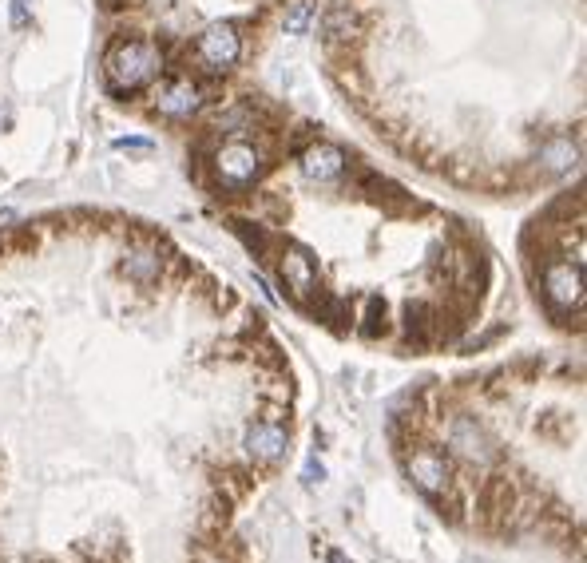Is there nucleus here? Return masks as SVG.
<instances>
[{
  "instance_id": "1",
  "label": "nucleus",
  "mask_w": 587,
  "mask_h": 563,
  "mask_svg": "<svg viewBox=\"0 0 587 563\" xmlns=\"http://www.w3.org/2000/svg\"><path fill=\"white\" fill-rule=\"evenodd\" d=\"M163 72V56L151 40H119L104 60V76L112 92H139Z\"/></svg>"
},
{
  "instance_id": "2",
  "label": "nucleus",
  "mask_w": 587,
  "mask_h": 563,
  "mask_svg": "<svg viewBox=\"0 0 587 563\" xmlns=\"http://www.w3.org/2000/svg\"><path fill=\"white\" fill-rule=\"evenodd\" d=\"M544 298L556 314L584 306V262L580 258H556L544 270Z\"/></svg>"
},
{
  "instance_id": "3",
  "label": "nucleus",
  "mask_w": 587,
  "mask_h": 563,
  "mask_svg": "<svg viewBox=\"0 0 587 563\" xmlns=\"http://www.w3.org/2000/svg\"><path fill=\"white\" fill-rule=\"evenodd\" d=\"M238 56H242V36H238L235 20H215L203 28V36L195 40V60L207 68V72H227L235 68Z\"/></svg>"
},
{
  "instance_id": "4",
  "label": "nucleus",
  "mask_w": 587,
  "mask_h": 563,
  "mask_svg": "<svg viewBox=\"0 0 587 563\" xmlns=\"http://www.w3.org/2000/svg\"><path fill=\"white\" fill-rule=\"evenodd\" d=\"M258 175H262V151H258L254 143L231 139V143H223V147L215 151V179H219L223 187L242 191V187H250Z\"/></svg>"
},
{
  "instance_id": "5",
  "label": "nucleus",
  "mask_w": 587,
  "mask_h": 563,
  "mask_svg": "<svg viewBox=\"0 0 587 563\" xmlns=\"http://www.w3.org/2000/svg\"><path fill=\"white\" fill-rule=\"evenodd\" d=\"M445 441H449V449L457 452V456H465V460L480 464V468H488L496 460V445H492L488 429L476 417H465V413L453 417L449 429H445Z\"/></svg>"
},
{
  "instance_id": "6",
  "label": "nucleus",
  "mask_w": 587,
  "mask_h": 563,
  "mask_svg": "<svg viewBox=\"0 0 587 563\" xmlns=\"http://www.w3.org/2000/svg\"><path fill=\"white\" fill-rule=\"evenodd\" d=\"M405 472L413 476V484L425 492V496H441V492H449V484H453V460H449V452H437V449H417L409 460H405Z\"/></svg>"
},
{
  "instance_id": "7",
  "label": "nucleus",
  "mask_w": 587,
  "mask_h": 563,
  "mask_svg": "<svg viewBox=\"0 0 587 563\" xmlns=\"http://www.w3.org/2000/svg\"><path fill=\"white\" fill-rule=\"evenodd\" d=\"M298 167H302V175L310 179V183H318V187H330V183H338L342 175H346V167H350V159H346V151L338 147V143H310L302 155H298Z\"/></svg>"
},
{
  "instance_id": "8",
  "label": "nucleus",
  "mask_w": 587,
  "mask_h": 563,
  "mask_svg": "<svg viewBox=\"0 0 587 563\" xmlns=\"http://www.w3.org/2000/svg\"><path fill=\"white\" fill-rule=\"evenodd\" d=\"M203 108V88L191 80V76H179V80H167L159 84L155 92V112L171 115V119H187Z\"/></svg>"
},
{
  "instance_id": "9",
  "label": "nucleus",
  "mask_w": 587,
  "mask_h": 563,
  "mask_svg": "<svg viewBox=\"0 0 587 563\" xmlns=\"http://www.w3.org/2000/svg\"><path fill=\"white\" fill-rule=\"evenodd\" d=\"M242 449L250 452V460H258V464H278L290 449V433L278 421H258V425L246 429Z\"/></svg>"
},
{
  "instance_id": "10",
  "label": "nucleus",
  "mask_w": 587,
  "mask_h": 563,
  "mask_svg": "<svg viewBox=\"0 0 587 563\" xmlns=\"http://www.w3.org/2000/svg\"><path fill=\"white\" fill-rule=\"evenodd\" d=\"M278 274H282V282H286V290H290L294 298H310V294L318 290V266H314V258H310L302 246H286V250H282Z\"/></svg>"
},
{
  "instance_id": "11",
  "label": "nucleus",
  "mask_w": 587,
  "mask_h": 563,
  "mask_svg": "<svg viewBox=\"0 0 587 563\" xmlns=\"http://www.w3.org/2000/svg\"><path fill=\"white\" fill-rule=\"evenodd\" d=\"M123 274H127L131 282H139V286H151V282H159V274H163V254H159L155 246H131V250L123 254Z\"/></svg>"
},
{
  "instance_id": "12",
  "label": "nucleus",
  "mask_w": 587,
  "mask_h": 563,
  "mask_svg": "<svg viewBox=\"0 0 587 563\" xmlns=\"http://www.w3.org/2000/svg\"><path fill=\"white\" fill-rule=\"evenodd\" d=\"M536 159H540L544 171H552V175L572 171V167L580 163V143H576L572 135H552L548 143H540V155H536Z\"/></svg>"
},
{
  "instance_id": "13",
  "label": "nucleus",
  "mask_w": 587,
  "mask_h": 563,
  "mask_svg": "<svg viewBox=\"0 0 587 563\" xmlns=\"http://www.w3.org/2000/svg\"><path fill=\"white\" fill-rule=\"evenodd\" d=\"M322 32H326V40H350L353 36V8L350 4H334V8L326 12V20H322Z\"/></svg>"
},
{
  "instance_id": "14",
  "label": "nucleus",
  "mask_w": 587,
  "mask_h": 563,
  "mask_svg": "<svg viewBox=\"0 0 587 563\" xmlns=\"http://www.w3.org/2000/svg\"><path fill=\"white\" fill-rule=\"evenodd\" d=\"M310 16H314V0H294L290 12H286V20H282L286 36H302L306 24H310Z\"/></svg>"
},
{
  "instance_id": "15",
  "label": "nucleus",
  "mask_w": 587,
  "mask_h": 563,
  "mask_svg": "<svg viewBox=\"0 0 587 563\" xmlns=\"http://www.w3.org/2000/svg\"><path fill=\"white\" fill-rule=\"evenodd\" d=\"M28 20H32V0H8V24L24 28Z\"/></svg>"
},
{
  "instance_id": "16",
  "label": "nucleus",
  "mask_w": 587,
  "mask_h": 563,
  "mask_svg": "<svg viewBox=\"0 0 587 563\" xmlns=\"http://www.w3.org/2000/svg\"><path fill=\"white\" fill-rule=\"evenodd\" d=\"M155 143L151 139H139V135H131V139H116V151H151Z\"/></svg>"
},
{
  "instance_id": "17",
  "label": "nucleus",
  "mask_w": 587,
  "mask_h": 563,
  "mask_svg": "<svg viewBox=\"0 0 587 563\" xmlns=\"http://www.w3.org/2000/svg\"><path fill=\"white\" fill-rule=\"evenodd\" d=\"M322 476H326V468H322L318 460H310V464H306V480L314 484V480H322Z\"/></svg>"
},
{
  "instance_id": "18",
  "label": "nucleus",
  "mask_w": 587,
  "mask_h": 563,
  "mask_svg": "<svg viewBox=\"0 0 587 563\" xmlns=\"http://www.w3.org/2000/svg\"><path fill=\"white\" fill-rule=\"evenodd\" d=\"M8 123H12V112H8V108H0V127H8Z\"/></svg>"
},
{
  "instance_id": "19",
  "label": "nucleus",
  "mask_w": 587,
  "mask_h": 563,
  "mask_svg": "<svg viewBox=\"0 0 587 563\" xmlns=\"http://www.w3.org/2000/svg\"><path fill=\"white\" fill-rule=\"evenodd\" d=\"M330 560H334V563H346V560H342V556H330Z\"/></svg>"
},
{
  "instance_id": "20",
  "label": "nucleus",
  "mask_w": 587,
  "mask_h": 563,
  "mask_svg": "<svg viewBox=\"0 0 587 563\" xmlns=\"http://www.w3.org/2000/svg\"><path fill=\"white\" fill-rule=\"evenodd\" d=\"M215 563H219V560H215Z\"/></svg>"
}]
</instances>
